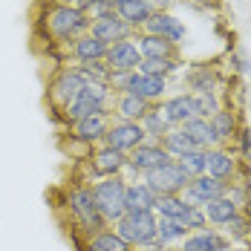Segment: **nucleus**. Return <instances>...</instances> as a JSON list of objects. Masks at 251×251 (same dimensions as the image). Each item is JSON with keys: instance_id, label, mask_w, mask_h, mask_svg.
Wrapping results in <instances>:
<instances>
[{"instance_id": "obj_40", "label": "nucleus", "mask_w": 251, "mask_h": 251, "mask_svg": "<svg viewBox=\"0 0 251 251\" xmlns=\"http://www.w3.org/2000/svg\"><path fill=\"white\" fill-rule=\"evenodd\" d=\"M168 3H171V0H148V6H151L153 12H165Z\"/></svg>"}, {"instance_id": "obj_16", "label": "nucleus", "mask_w": 251, "mask_h": 251, "mask_svg": "<svg viewBox=\"0 0 251 251\" xmlns=\"http://www.w3.org/2000/svg\"><path fill=\"white\" fill-rule=\"evenodd\" d=\"M145 32L148 35H159V38L176 44V41L185 38V24L179 18H174V15H168V12H153L151 21L145 24Z\"/></svg>"}, {"instance_id": "obj_25", "label": "nucleus", "mask_w": 251, "mask_h": 251, "mask_svg": "<svg viewBox=\"0 0 251 251\" xmlns=\"http://www.w3.org/2000/svg\"><path fill=\"white\" fill-rule=\"evenodd\" d=\"M208 122H211V130H214L217 145L237 142V113H231V110H217Z\"/></svg>"}, {"instance_id": "obj_17", "label": "nucleus", "mask_w": 251, "mask_h": 251, "mask_svg": "<svg viewBox=\"0 0 251 251\" xmlns=\"http://www.w3.org/2000/svg\"><path fill=\"white\" fill-rule=\"evenodd\" d=\"M205 174L228 185V179L237 176V159L223 148H211V151H205Z\"/></svg>"}, {"instance_id": "obj_21", "label": "nucleus", "mask_w": 251, "mask_h": 251, "mask_svg": "<svg viewBox=\"0 0 251 251\" xmlns=\"http://www.w3.org/2000/svg\"><path fill=\"white\" fill-rule=\"evenodd\" d=\"M116 15L130 29H139V26H145L151 21L153 9L148 6V0H122V3H116Z\"/></svg>"}, {"instance_id": "obj_35", "label": "nucleus", "mask_w": 251, "mask_h": 251, "mask_svg": "<svg viewBox=\"0 0 251 251\" xmlns=\"http://www.w3.org/2000/svg\"><path fill=\"white\" fill-rule=\"evenodd\" d=\"M176 162H179V168L191 176V179L205 174V151H200V148H194V151H188V153H182V156H176Z\"/></svg>"}, {"instance_id": "obj_27", "label": "nucleus", "mask_w": 251, "mask_h": 251, "mask_svg": "<svg viewBox=\"0 0 251 251\" xmlns=\"http://www.w3.org/2000/svg\"><path fill=\"white\" fill-rule=\"evenodd\" d=\"M202 214H205L208 223H214V226H226L231 217L240 214V205L231 200V197H220V200H211L208 205H202Z\"/></svg>"}, {"instance_id": "obj_7", "label": "nucleus", "mask_w": 251, "mask_h": 251, "mask_svg": "<svg viewBox=\"0 0 251 251\" xmlns=\"http://www.w3.org/2000/svg\"><path fill=\"white\" fill-rule=\"evenodd\" d=\"M179 197L188 202V205H194V208H202V205H208L211 200L228 197V185L220 182V179H214V176L202 174V176H194V179L185 185V191H182Z\"/></svg>"}, {"instance_id": "obj_24", "label": "nucleus", "mask_w": 251, "mask_h": 251, "mask_svg": "<svg viewBox=\"0 0 251 251\" xmlns=\"http://www.w3.org/2000/svg\"><path fill=\"white\" fill-rule=\"evenodd\" d=\"M148 110H151V101L139 99V96H130V93L116 96V113L122 122H142Z\"/></svg>"}, {"instance_id": "obj_8", "label": "nucleus", "mask_w": 251, "mask_h": 251, "mask_svg": "<svg viewBox=\"0 0 251 251\" xmlns=\"http://www.w3.org/2000/svg\"><path fill=\"white\" fill-rule=\"evenodd\" d=\"M142 142H148V136H145V127L139 125V122H113L110 130H107V136H104V145L107 148H113V151L119 153H130L136 151Z\"/></svg>"}, {"instance_id": "obj_10", "label": "nucleus", "mask_w": 251, "mask_h": 251, "mask_svg": "<svg viewBox=\"0 0 251 251\" xmlns=\"http://www.w3.org/2000/svg\"><path fill=\"white\" fill-rule=\"evenodd\" d=\"M84 84H87V81H84V75L78 73V67L61 70V73L55 75V81L50 84V99H52V104H55V107L64 113V107L75 99L78 90H81Z\"/></svg>"}, {"instance_id": "obj_19", "label": "nucleus", "mask_w": 251, "mask_h": 251, "mask_svg": "<svg viewBox=\"0 0 251 251\" xmlns=\"http://www.w3.org/2000/svg\"><path fill=\"white\" fill-rule=\"evenodd\" d=\"M107 130H110L107 116H87V119L73 122V139L84 142V145H93V142H104Z\"/></svg>"}, {"instance_id": "obj_13", "label": "nucleus", "mask_w": 251, "mask_h": 251, "mask_svg": "<svg viewBox=\"0 0 251 251\" xmlns=\"http://www.w3.org/2000/svg\"><path fill=\"white\" fill-rule=\"evenodd\" d=\"M159 107H162V113L168 116V122H171L174 127H182L185 122H191V119L200 116V113H197V99H194V93L174 96V99L162 101Z\"/></svg>"}, {"instance_id": "obj_3", "label": "nucleus", "mask_w": 251, "mask_h": 251, "mask_svg": "<svg viewBox=\"0 0 251 251\" xmlns=\"http://www.w3.org/2000/svg\"><path fill=\"white\" fill-rule=\"evenodd\" d=\"M47 32H50L55 41L67 44V41H78L81 35L90 32V21L87 15L75 9V6H67V3H52L47 9Z\"/></svg>"}, {"instance_id": "obj_34", "label": "nucleus", "mask_w": 251, "mask_h": 251, "mask_svg": "<svg viewBox=\"0 0 251 251\" xmlns=\"http://www.w3.org/2000/svg\"><path fill=\"white\" fill-rule=\"evenodd\" d=\"M176 67H179V61H176V58H142V64H139V73L168 78V75L176 70Z\"/></svg>"}, {"instance_id": "obj_36", "label": "nucleus", "mask_w": 251, "mask_h": 251, "mask_svg": "<svg viewBox=\"0 0 251 251\" xmlns=\"http://www.w3.org/2000/svg\"><path fill=\"white\" fill-rule=\"evenodd\" d=\"M223 234H226L228 240H237V237H249L251 234V223H249V217L240 211L237 217H231L226 226H223Z\"/></svg>"}, {"instance_id": "obj_11", "label": "nucleus", "mask_w": 251, "mask_h": 251, "mask_svg": "<svg viewBox=\"0 0 251 251\" xmlns=\"http://www.w3.org/2000/svg\"><path fill=\"white\" fill-rule=\"evenodd\" d=\"M107 67L110 73H136L139 64H142V55H139V47H136V38H127V41H119V44H110L107 50Z\"/></svg>"}, {"instance_id": "obj_5", "label": "nucleus", "mask_w": 251, "mask_h": 251, "mask_svg": "<svg viewBox=\"0 0 251 251\" xmlns=\"http://www.w3.org/2000/svg\"><path fill=\"white\" fill-rule=\"evenodd\" d=\"M67 208H70V214H73V220L78 223V228L84 231V234H99L107 228L104 223V217L99 214V208H96V200H93V188H87V185H78L73 188L70 194H67Z\"/></svg>"}, {"instance_id": "obj_31", "label": "nucleus", "mask_w": 251, "mask_h": 251, "mask_svg": "<svg viewBox=\"0 0 251 251\" xmlns=\"http://www.w3.org/2000/svg\"><path fill=\"white\" fill-rule=\"evenodd\" d=\"M188 234H191V228L185 226V223H179V220H168V217H159V246H162V249L182 243Z\"/></svg>"}, {"instance_id": "obj_43", "label": "nucleus", "mask_w": 251, "mask_h": 251, "mask_svg": "<svg viewBox=\"0 0 251 251\" xmlns=\"http://www.w3.org/2000/svg\"><path fill=\"white\" fill-rule=\"evenodd\" d=\"M217 251H234V249H231V246H228V249H217Z\"/></svg>"}, {"instance_id": "obj_1", "label": "nucleus", "mask_w": 251, "mask_h": 251, "mask_svg": "<svg viewBox=\"0 0 251 251\" xmlns=\"http://www.w3.org/2000/svg\"><path fill=\"white\" fill-rule=\"evenodd\" d=\"M113 231L130 249L159 246V217L153 211H127L122 220L113 223Z\"/></svg>"}, {"instance_id": "obj_42", "label": "nucleus", "mask_w": 251, "mask_h": 251, "mask_svg": "<svg viewBox=\"0 0 251 251\" xmlns=\"http://www.w3.org/2000/svg\"><path fill=\"white\" fill-rule=\"evenodd\" d=\"M52 3H67V6H73L75 0H52Z\"/></svg>"}, {"instance_id": "obj_4", "label": "nucleus", "mask_w": 251, "mask_h": 251, "mask_svg": "<svg viewBox=\"0 0 251 251\" xmlns=\"http://www.w3.org/2000/svg\"><path fill=\"white\" fill-rule=\"evenodd\" d=\"M125 194L127 179H122V176H104L93 185V200H96V208H99V214L104 217L107 226H113L116 220H122L127 214Z\"/></svg>"}, {"instance_id": "obj_28", "label": "nucleus", "mask_w": 251, "mask_h": 251, "mask_svg": "<svg viewBox=\"0 0 251 251\" xmlns=\"http://www.w3.org/2000/svg\"><path fill=\"white\" fill-rule=\"evenodd\" d=\"M182 130L191 136V142L200 148V151H211L214 145H217V139H214V130H211V122L208 119H191V122H185Z\"/></svg>"}, {"instance_id": "obj_41", "label": "nucleus", "mask_w": 251, "mask_h": 251, "mask_svg": "<svg viewBox=\"0 0 251 251\" xmlns=\"http://www.w3.org/2000/svg\"><path fill=\"white\" fill-rule=\"evenodd\" d=\"M130 251H168V249H162V246H142V249H130Z\"/></svg>"}, {"instance_id": "obj_12", "label": "nucleus", "mask_w": 251, "mask_h": 251, "mask_svg": "<svg viewBox=\"0 0 251 251\" xmlns=\"http://www.w3.org/2000/svg\"><path fill=\"white\" fill-rule=\"evenodd\" d=\"M165 90H168V78L148 75V73H139V70L130 73L127 87H125V93L139 96V99H145V101H159L162 96H165Z\"/></svg>"}, {"instance_id": "obj_29", "label": "nucleus", "mask_w": 251, "mask_h": 251, "mask_svg": "<svg viewBox=\"0 0 251 251\" xmlns=\"http://www.w3.org/2000/svg\"><path fill=\"white\" fill-rule=\"evenodd\" d=\"M159 145L165 148V153L171 156V159H176V156H182V153H188V151H194L197 145L191 142V136L182 130V127H174V130H168L162 139H159Z\"/></svg>"}, {"instance_id": "obj_32", "label": "nucleus", "mask_w": 251, "mask_h": 251, "mask_svg": "<svg viewBox=\"0 0 251 251\" xmlns=\"http://www.w3.org/2000/svg\"><path fill=\"white\" fill-rule=\"evenodd\" d=\"M87 251H130V246H127L116 231L104 228V231H99V234H93V237H90Z\"/></svg>"}, {"instance_id": "obj_20", "label": "nucleus", "mask_w": 251, "mask_h": 251, "mask_svg": "<svg viewBox=\"0 0 251 251\" xmlns=\"http://www.w3.org/2000/svg\"><path fill=\"white\" fill-rule=\"evenodd\" d=\"M107 44L104 41H99L96 35H81L78 41H73V55H75L78 64H93V61H104L107 58Z\"/></svg>"}, {"instance_id": "obj_44", "label": "nucleus", "mask_w": 251, "mask_h": 251, "mask_svg": "<svg viewBox=\"0 0 251 251\" xmlns=\"http://www.w3.org/2000/svg\"><path fill=\"white\" fill-rule=\"evenodd\" d=\"M110 3H113V6H116V3H122V0H110Z\"/></svg>"}, {"instance_id": "obj_30", "label": "nucleus", "mask_w": 251, "mask_h": 251, "mask_svg": "<svg viewBox=\"0 0 251 251\" xmlns=\"http://www.w3.org/2000/svg\"><path fill=\"white\" fill-rule=\"evenodd\" d=\"M139 125L145 127V136H148V139H153V142H159L168 130H174V125L168 122V116L162 113V107H151Z\"/></svg>"}, {"instance_id": "obj_6", "label": "nucleus", "mask_w": 251, "mask_h": 251, "mask_svg": "<svg viewBox=\"0 0 251 251\" xmlns=\"http://www.w3.org/2000/svg\"><path fill=\"white\" fill-rule=\"evenodd\" d=\"M142 182L151 188L156 197H168V194H182V191H185V185L191 182V176L179 168V162H176V159H171V162H165L162 168L151 171Z\"/></svg>"}, {"instance_id": "obj_39", "label": "nucleus", "mask_w": 251, "mask_h": 251, "mask_svg": "<svg viewBox=\"0 0 251 251\" xmlns=\"http://www.w3.org/2000/svg\"><path fill=\"white\" fill-rule=\"evenodd\" d=\"M237 142H240V153H243V159H246V162H251V127L240 130Z\"/></svg>"}, {"instance_id": "obj_33", "label": "nucleus", "mask_w": 251, "mask_h": 251, "mask_svg": "<svg viewBox=\"0 0 251 251\" xmlns=\"http://www.w3.org/2000/svg\"><path fill=\"white\" fill-rule=\"evenodd\" d=\"M73 6L81 9V12L87 15V21H90V24H93V21H101V18H107V15H113V12H116V6H113L110 0H75Z\"/></svg>"}, {"instance_id": "obj_14", "label": "nucleus", "mask_w": 251, "mask_h": 251, "mask_svg": "<svg viewBox=\"0 0 251 251\" xmlns=\"http://www.w3.org/2000/svg\"><path fill=\"white\" fill-rule=\"evenodd\" d=\"M90 35H96L99 41H104L107 47L110 44H119V41H127L130 35H133V29L113 12V15H107V18H101V21H93L90 24Z\"/></svg>"}, {"instance_id": "obj_15", "label": "nucleus", "mask_w": 251, "mask_h": 251, "mask_svg": "<svg viewBox=\"0 0 251 251\" xmlns=\"http://www.w3.org/2000/svg\"><path fill=\"white\" fill-rule=\"evenodd\" d=\"M90 168H93V174L99 179H104V176H122V171L127 168V156L104 145V148H99L90 156Z\"/></svg>"}, {"instance_id": "obj_9", "label": "nucleus", "mask_w": 251, "mask_h": 251, "mask_svg": "<svg viewBox=\"0 0 251 251\" xmlns=\"http://www.w3.org/2000/svg\"><path fill=\"white\" fill-rule=\"evenodd\" d=\"M165 162H171V156L165 153V148L159 142H142L136 151L127 153V168L136 171L139 176H148L151 171L162 168Z\"/></svg>"}, {"instance_id": "obj_37", "label": "nucleus", "mask_w": 251, "mask_h": 251, "mask_svg": "<svg viewBox=\"0 0 251 251\" xmlns=\"http://www.w3.org/2000/svg\"><path fill=\"white\" fill-rule=\"evenodd\" d=\"M188 81H191V90H197L194 96H200V93H214V73H211L208 67H200V70H194Z\"/></svg>"}, {"instance_id": "obj_23", "label": "nucleus", "mask_w": 251, "mask_h": 251, "mask_svg": "<svg viewBox=\"0 0 251 251\" xmlns=\"http://www.w3.org/2000/svg\"><path fill=\"white\" fill-rule=\"evenodd\" d=\"M136 47H139V55L142 58H176V44L159 38V35H139L136 38Z\"/></svg>"}, {"instance_id": "obj_26", "label": "nucleus", "mask_w": 251, "mask_h": 251, "mask_svg": "<svg viewBox=\"0 0 251 251\" xmlns=\"http://www.w3.org/2000/svg\"><path fill=\"white\" fill-rule=\"evenodd\" d=\"M153 205H156V194L145 182H127V194H125L127 211H153Z\"/></svg>"}, {"instance_id": "obj_22", "label": "nucleus", "mask_w": 251, "mask_h": 251, "mask_svg": "<svg viewBox=\"0 0 251 251\" xmlns=\"http://www.w3.org/2000/svg\"><path fill=\"white\" fill-rule=\"evenodd\" d=\"M191 211H194V205H188L179 194L156 197V205H153V214L156 217H168V220H179V223H185Z\"/></svg>"}, {"instance_id": "obj_2", "label": "nucleus", "mask_w": 251, "mask_h": 251, "mask_svg": "<svg viewBox=\"0 0 251 251\" xmlns=\"http://www.w3.org/2000/svg\"><path fill=\"white\" fill-rule=\"evenodd\" d=\"M110 104H113V90L110 84H99V81H87L78 96L67 107H64V119L67 122H78V119H87V116H107L110 113Z\"/></svg>"}, {"instance_id": "obj_38", "label": "nucleus", "mask_w": 251, "mask_h": 251, "mask_svg": "<svg viewBox=\"0 0 251 251\" xmlns=\"http://www.w3.org/2000/svg\"><path fill=\"white\" fill-rule=\"evenodd\" d=\"M194 99H197V113H200V119H211L217 110H223L217 93H200V96H194Z\"/></svg>"}, {"instance_id": "obj_18", "label": "nucleus", "mask_w": 251, "mask_h": 251, "mask_svg": "<svg viewBox=\"0 0 251 251\" xmlns=\"http://www.w3.org/2000/svg\"><path fill=\"white\" fill-rule=\"evenodd\" d=\"M231 240L220 231H211V228H202V231H191L182 243L179 251H217V249H228Z\"/></svg>"}]
</instances>
